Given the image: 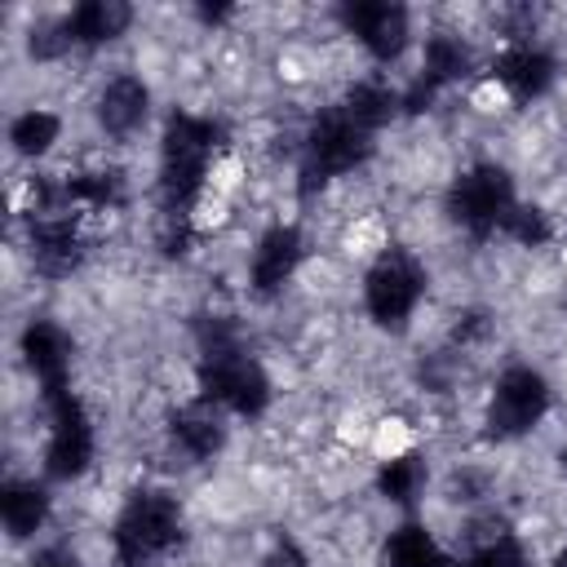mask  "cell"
<instances>
[{
	"mask_svg": "<svg viewBox=\"0 0 567 567\" xmlns=\"http://www.w3.org/2000/svg\"><path fill=\"white\" fill-rule=\"evenodd\" d=\"M22 363L31 368V377L40 381V394H62L71 390V337L49 323V319H31L22 328Z\"/></svg>",
	"mask_w": 567,
	"mask_h": 567,
	"instance_id": "obj_11",
	"label": "cell"
},
{
	"mask_svg": "<svg viewBox=\"0 0 567 567\" xmlns=\"http://www.w3.org/2000/svg\"><path fill=\"white\" fill-rule=\"evenodd\" d=\"M381 567H452V558L425 523H399L381 540Z\"/></svg>",
	"mask_w": 567,
	"mask_h": 567,
	"instance_id": "obj_16",
	"label": "cell"
},
{
	"mask_svg": "<svg viewBox=\"0 0 567 567\" xmlns=\"http://www.w3.org/2000/svg\"><path fill=\"white\" fill-rule=\"evenodd\" d=\"M58 137H62V115L49 111V106H27V111H18V115L9 120V146H13V155H22V159L49 155V151L58 146Z\"/></svg>",
	"mask_w": 567,
	"mask_h": 567,
	"instance_id": "obj_19",
	"label": "cell"
},
{
	"mask_svg": "<svg viewBox=\"0 0 567 567\" xmlns=\"http://www.w3.org/2000/svg\"><path fill=\"white\" fill-rule=\"evenodd\" d=\"M49 443H44V474L58 483L80 478L93 465L97 452V434H93V416L84 408V399L75 390L49 394Z\"/></svg>",
	"mask_w": 567,
	"mask_h": 567,
	"instance_id": "obj_7",
	"label": "cell"
},
{
	"mask_svg": "<svg viewBox=\"0 0 567 567\" xmlns=\"http://www.w3.org/2000/svg\"><path fill=\"white\" fill-rule=\"evenodd\" d=\"M563 465H567V447H563Z\"/></svg>",
	"mask_w": 567,
	"mask_h": 567,
	"instance_id": "obj_24",
	"label": "cell"
},
{
	"mask_svg": "<svg viewBox=\"0 0 567 567\" xmlns=\"http://www.w3.org/2000/svg\"><path fill=\"white\" fill-rule=\"evenodd\" d=\"M49 509H53V501L35 478H4L0 483V518H4V532L13 540H31L49 523Z\"/></svg>",
	"mask_w": 567,
	"mask_h": 567,
	"instance_id": "obj_15",
	"label": "cell"
},
{
	"mask_svg": "<svg viewBox=\"0 0 567 567\" xmlns=\"http://www.w3.org/2000/svg\"><path fill=\"white\" fill-rule=\"evenodd\" d=\"M168 439H173V447H177L186 461H195V465L217 461L221 447H226L221 408H213V403H204V399L177 408V412L168 416Z\"/></svg>",
	"mask_w": 567,
	"mask_h": 567,
	"instance_id": "obj_13",
	"label": "cell"
},
{
	"mask_svg": "<svg viewBox=\"0 0 567 567\" xmlns=\"http://www.w3.org/2000/svg\"><path fill=\"white\" fill-rule=\"evenodd\" d=\"M93 115H97V128L115 142L133 137L146 115H151V84L133 71H120L111 75L102 89H97V102H93Z\"/></svg>",
	"mask_w": 567,
	"mask_h": 567,
	"instance_id": "obj_10",
	"label": "cell"
},
{
	"mask_svg": "<svg viewBox=\"0 0 567 567\" xmlns=\"http://www.w3.org/2000/svg\"><path fill=\"white\" fill-rule=\"evenodd\" d=\"M368 155H372V133H363L354 120H346L341 106L323 111V115L306 128V137H301V164H297L301 190H306V195H310V190H323L328 182H337V177L363 168Z\"/></svg>",
	"mask_w": 567,
	"mask_h": 567,
	"instance_id": "obj_3",
	"label": "cell"
},
{
	"mask_svg": "<svg viewBox=\"0 0 567 567\" xmlns=\"http://www.w3.org/2000/svg\"><path fill=\"white\" fill-rule=\"evenodd\" d=\"M182 540V501L168 492H133L111 527L120 567H155Z\"/></svg>",
	"mask_w": 567,
	"mask_h": 567,
	"instance_id": "obj_2",
	"label": "cell"
},
{
	"mask_svg": "<svg viewBox=\"0 0 567 567\" xmlns=\"http://www.w3.org/2000/svg\"><path fill=\"white\" fill-rule=\"evenodd\" d=\"M341 111L363 133H377V128H385L403 111V93H394L385 80H354L346 89V97H341Z\"/></svg>",
	"mask_w": 567,
	"mask_h": 567,
	"instance_id": "obj_17",
	"label": "cell"
},
{
	"mask_svg": "<svg viewBox=\"0 0 567 567\" xmlns=\"http://www.w3.org/2000/svg\"><path fill=\"white\" fill-rule=\"evenodd\" d=\"M501 235H509L518 248H545V244L554 239V221H549V213H545V208L514 204V208H509V217H505V226H501Z\"/></svg>",
	"mask_w": 567,
	"mask_h": 567,
	"instance_id": "obj_20",
	"label": "cell"
},
{
	"mask_svg": "<svg viewBox=\"0 0 567 567\" xmlns=\"http://www.w3.org/2000/svg\"><path fill=\"white\" fill-rule=\"evenodd\" d=\"M425 266L408 248H381L363 275V310L381 328H403L425 297Z\"/></svg>",
	"mask_w": 567,
	"mask_h": 567,
	"instance_id": "obj_4",
	"label": "cell"
},
{
	"mask_svg": "<svg viewBox=\"0 0 567 567\" xmlns=\"http://www.w3.org/2000/svg\"><path fill=\"white\" fill-rule=\"evenodd\" d=\"M261 567H310V554L292 536H275L261 554Z\"/></svg>",
	"mask_w": 567,
	"mask_h": 567,
	"instance_id": "obj_22",
	"label": "cell"
},
{
	"mask_svg": "<svg viewBox=\"0 0 567 567\" xmlns=\"http://www.w3.org/2000/svg\"><path fill=\"white\" fill-rule=\"evenodd\" d=\"M430 483V465L421 452H399V456H381L377 461V492L390 505H412Z\"/></svg>",
	"mask_w": 567,
	"mask_h": 567,
	"instance_id": "obj_18",
	"label": "cell"
},
{
	"mask_svg": "<svg viewBox=\"0 0 567 567\" xmlns=\"http://www.w3.org/2000/svg\"><path fill=\"white\" fill-rule=\"evenodd\" d=\"M554 75H558L554 58L532 40H509L492 62V84H501V93H509L518 102L540 97L554 84Z\"/></svg>",
	"mask_w": 567,
	"mask_h": 567,
	"instance_id": "obj_12",
	"label": "cell"
},
{
	"mask_svg": "<svg viewBox=\"0 0 567 567\" xmlns=\"http://www.w3.org/2000/svg\"><path fill=\"white\" fill-rule=\"evenodd\" d=\"M195 385H199V399L221 408V412H235L244 421L261 416L270 408V377L266 368L248 354L244 337L235 323L226 319H208L199 328V363H195Z\"/></svg>",
	"mask_w": 567,
	"mask_h": 567,
	"instance_id": "obj_1",
	"label": "cell"
},
{
	"mask_svg": "<svg viewBox=\"0 0 567 567\" xmlns=\"http://www.w3.org/2000/svg\"><path fill=\"white\" fill-rule=\"evenodd\" d=\"M514 204V182L501 164H470L465 173H456L447 190V217L474 239L496 235Z\"/></svg>",
	"mask_w": 567,
	"mask_h": 567,
	"instance_id": "obj_5",
	"label": "cell"
},
{
	"mask_svg": "<svg viewBox=\"0 0 567 567\" xmlns=\"http://www.w3.org/2000/svg\"><path fill=\"white\" fill-rule=\"evenodd\" d=\"M549 403H554V390H549L545 372L532 363H509L487 394L483 421H487L492 439H523L545 421Z\"/></svg>",
	"mask_w": 567,
	"mask_h": 567,
	"instance_id": "obj_6",
	"label": "cell"
},
{
	"mask_svg": "<svg viewBox=\"0 0 567 567\" xmlns=\"http://www.w3.org/2000/svg\"><path fill=\"white\" fill-rule=\"evenodd\" d=\"M341 27L368 49V58L377 62H394L408 49V9L403 4H385V0H354L341 4Z\"/></svg>",
	"mask_w": 567,
	"mask_h": 567,
	"instance_id": "obj_8",
	"label": "cell"
},
{
	"mask_svg": "<svg viewBox=\"0 0 567 567\" xmlns=\"http://www.w3.org/2000/svg\"><path fill=\"white\" fill-rule=\"evenodd\" d=\"M62 18H66V35L75 49H97V44H111L128 31L133 9L124 0H84Z\"/></svg>",
	"mask_w": 567,
	"mask_h": 567,
	"instance_id": "obj_14",
	"label": "cell"
},
{
	"mask_svg": "<svg viewBox=\"0 0 567 567\" xmlns=\"http://www.w3.org/2000/svg\"><path fill=\"white\" fill-rule=\"evenodd\" d=\"M301 257H306V244H301V230L297 226H284V221L266 226L257 235L252 252H248V288L257 297L284 292V284H292Z\"/></svg>",
	"mask_w": 567,
	"mask_h": 567,
	"instance_id": "obj_9",
	"label": "cell"
},
{
	"mask_svg": "<svg viewBox=\"0 0 567 567\" xmlns=\"http://www.w3.org/2000/svg\"><path fill=\"white\" fill-rule=\"evenodd\" d=\"M27 567H80V563H75V554H71V549L53 545V549H40V554H35Z\"/></svg>",
	"mask_w": 567,
	"mask_h": 567,
	"instance_id": "obj_23",
	"label": "cell"
},
{
	"mask_svg": "<svg viewBox=\"0 0 567 567\" xmlns=\"http://www.w3.org/2000/svg\"><path fill=\"white\" fill-rule=\"evenodd\" d=\"M452 567H527V554H523L518 536L505 532V536H496V540H487V545L465 549Z\"/></svg>",
	"mask_w": 567,
	"mask_h": 567,
	"instance_id": "obj_21",
	"label": "cell"
}]
</instances>
